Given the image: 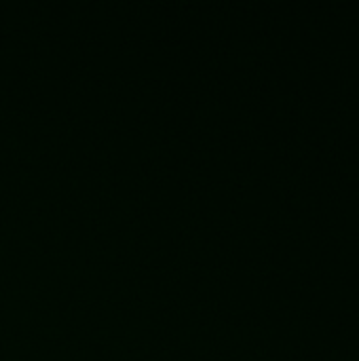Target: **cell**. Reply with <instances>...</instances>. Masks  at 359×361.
<instances>
[]
</instances>
